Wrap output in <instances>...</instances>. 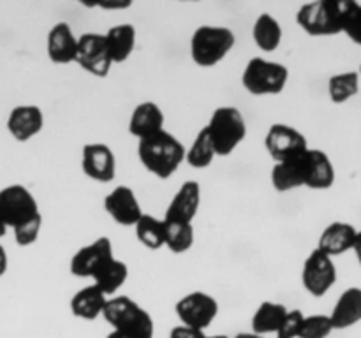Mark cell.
I'll use <instances>...</instances> for the list:
<instances>
[{"label": "cell", "instance_id": "14", "mask_svg": "<svg viewBox=\"0 0 361 338\" xmlns=\"http://www.w3.org/2000/svg\"><path fill=\"white\" fill-rule=\"evenodd\" d=\"M104 210L116 224L126 225V227H129V225L134 227L141 215L145 213L140 199L136 197V192L127 185L115 187L104 197Z\"/></svg>", "mask_w": 361, "mask_h": 338}, {"label": "cell", "instance_id": "25", "mask_svg": "<svg viewBox=\"0 0 361 338\" xmlns=\"http://www.w3.org/2000/svg\"><path fill=\"white\" fill-rule=\"evenodd\" d=\"M129 278V268L123 261L111 257L106 261L101 268L92 277V284L101 289L106 296H113L123 287V284Z\"/></svg>", "mask_w": 361, "mask_h": 338}, {"label": "cell", "instance_id": "3", "mask_svg": "<svg viewBox=\"0 0 361 338\" xmlns=\"http://www.w3.org/2000/svg\"><path fill=\"white\" fill-rule=\"evenodd\" d=\"M235 44L236 35L231 28L203 25L190 37V58L204 69L215 67L231 53Z\"/></svg>", "mask_w": 361, "mask_h": 338}, {"label": "cell", "instance_id": "34", "mask_svg": "<svg viewBox=\"0 0 361 338\" xmlns=\"http://www.w3.org/2000/svg\"><path fill=\"white\" fill-rule=\"evenodd\" d=\"M41 227H42V215H39V217L34 218V220L27 222V224H21L13 229L14 242H16L20 246L32 245V243H35V239L39 238Z\"/></svg>", "mask_w": 361, "mask_h": 338}, {"label": "cell", "instance_id": "23", "mask_svg": "<svg viewBox=\"0 0 361 338\" xmlns=\"http://www.w3.org/2000/svg\"><path fill=\"white\" fill-rule=\"evenodd\" d=\"M108 299L109 298L101 291V289L95 287L94 284H90L87 285V287L80 289V291L73 296V299H71V312L76 317H80V319L94 320L102 315Z\"/></svg>", "mask_w": 361, "mask_h": 338}, {"label": "cell", "instance_id": "8", "mask_svg": "<svg viewBox=\"0 0 361 338\" xmlns=\"http://www.w3.org/2000/svg\"><path fill=\"white\" fill-rule=\"evenodd\" d=\"M180 323L192 330L204 331L215 320L219 313V303L212 294L194 291L183 296L175 306Z\"/></svg>", "mask_w": 361, "mask_h": 338}, {"label": "cell", "instance_id": "41", "mask_svg": "<svg viewBox=\"0 0 361 338\" xmlns=\"http://www.w3.org/2000/svg\"><path fill=\"white\" fill-rule=\"evenodd\" d=\"M233 338H264V337H261V334H256V333H252V331H249V333H238L236 337H233Z\"/></svg>", "mask_w": 361, "mask_h": 338}, {"label": "cell", "instance_id": "16", "mask_svg": "<svg viewBox=\"0 0 361 338\" xmlns=\"http://www.w3.org/2000/svg\"><path fill=\"white\" fill-rule=\"evenodd\" d=\"M7 130L18 143H27L44 127V115L39 106L21 104L11 109L7 116Z\"/></svg>", "mask_w": 361, "mask_h": 338}, {"label": "cell", "instance_id": "21", "mask_svg": "<svg viewBox=\"0 0 361 338\" xmlns=\"http://www.w3.org/2000/svg\"><path fill=\"white\" fill-rule=\"evenodd\" d=\"M309 150V148H307ZM305 150V151H307ZM303 151V154H305ZM303 154L288 161L275 162L271 169V185L277 192H289V190L305 187V164H303Z\"/></svg>", "mask_w": 361, "mask_h": 338}, {"label": "cell", "instance_id": "29", "mask_svg": "<svg viewBox=\"0 0 361 338\" xmlns=\"http://www.w3.org/2000/svg\"><path fill=\"white\" fill-rule=\"evenodd\" d=\"M360 92L358 70L338 73L328 80V95L334 104H344Z\"/></svg>", "mask_w": 361, "mask_h": 338}, {"label": "cell", "instance_id": "39", "mask_svg": "<svg viewBox=\"0 0 361 338\" xmlns=\"http://www.w3.org/2000/svg\"><path fill=\"white\" fill-rule=\"evenodd\" d=\"M7 266H9V259H7V252L4 249V245L0 243V277L7 271Z\"/></svg>", "mask_w": 361, "mask_h": 338}, {"label": "cell", "instance_id": "18", "mask_svg": "<svg viewBox=\"0 0 361 338\" xmlns=\"http://www.w3.org/2000/svg\"><path fill=\"white\" fill-rule=\"evenodd\" d=\"M305 187L312 190H326L335 183V165L326 151L310 148L303 154Z\"/></svg>", "mask_w": 361, "mask_h": 338}, {"label": "cell", "instance_id": "4", "mask_svg": "<svg viewBox=\"0 0 361 338\" xmlns=\"http://www.w3.org/2000/svg\"><path fill=\"white\" fill-rule=\"evenodd\" d=\"M217 157H228L242 144L247 136V123L242 111L235 106H221L204 125Z\"/></svg>", "mask_w": 361, "mask_h": 338}, {"label": "cell", "instance_id": "6", "mask_svg": "<svg viewBox=\"0 0 361 338\" xmlns=\"http://www.w3.org/2000/svg\"><path fill=\"white\" fill-rule=\"evenodd\" d=\"M102 317L106 319V323L111 324L113 330L130 331V333H155L154 319L150 313L129 296L109 298Z\"/></svg>", "mask_w": 361, "mask_h": 338}, {"label": "cell", "instance_id": "9", "mask_svg": "<svg viewBox=\"0 0 361 338\" xmlns=\"http://www.w3.org/2000/svg\"><path fill=\"white\" fill-rule=\"evenodd\" d=\"M337 282V266L334 257L326 256L319 249H314L303 263L302 284L309 294L321 298L326 294Z\"/></svg>", "mask_w": 361, "mask_h": 338}, {"label": "cell", "instance_id": "1", "mask_svg": "<svg viewBox=\"0 0 361 338\" xmlns=\"http://www.w3.org/2000/svg\"><path fill=\"white\" fill-rule=\"evenodd\" d=\"M137 158L150 175L168 180L175 175L180 164L185 162V146L178 137L164 129L137 141Z\"/></svg>", "mask_w": 361, "mask_h": 338}, {"label": "cell", "instance_id": "30", "mask_svg": "<svg viewBox=\"0 0 361 338\" xmlns=\"http://www.w3.org/2000/svg\"><path fill=\"white\" fill-rule=\"evenodd\" d=\"M215 157H217V154H215L214 143H212L207 129L203 127L194 137L192 144L185 148V162L194 169H204L214 162Z\"/></svg>", "mask_w": 361, "mask_h": 338}, {"label": "cell", "instance_id": "22", "mask_svg": "<svg viewBox=\"0 0 361 338\" xmlns=\"http://www.w3.org/2000/svg\"><path fill=\"white\" fill-rule=\"evenodd\" d=\"M330 319L334 330H348L361 323V287H349L338 296Z\"/></svg>", "mask_w": 361, "mask_h": 338}, {"label": "cell", "instance_id": "20", "mask_svg": "<svg viewBox=\"0 0 361 338\" xmlns=\"http://www.w3.org/2000/svg\"><path fill=\"white\" fill-rule=\"evenodd\" d=\"M164 113L159 108V104L152 101H145L134 108L133 115L129 120V132L136 137L137 141L145 139L148 136L164 130Z\"/></svg>", "mask_w": 361, "mask_h": 338}, {"label": "cell", "instance_id": "15", "mask_svg": "<svg viewBox=\"0 0 361 338\" xmlns=\"http://www.w3.org/2000/svg\"><path fill=\"white\" fill-rule=\"evenodd\" d=\"M201 206V187L194 180H187L182 183L176 194L173 196L171 203L168 204L164 213L166 222H183L192 224Z\"/></svg>", "mask_w": 361, "mask_h": 338}, {"label": "cell", "instance_id": "17", "mask_svg": "<svg viewBox=\"0 0 361 338\" xmlns=\"http://www.w3.org/2000/svg\"><path fill=\"white\" fill-rule=\"evenodd\" d=\"M46 53H48V58L59 65L76 62L78 37L69 23L60 21L49 28L48 37H46Z\"/></svg>", "mask_w": 361, "mask_h": 338}, {"label": "cell", "instance_id": "24", "mask_svg": "<svg viewBox=\"0 0 361 338\" xmlns=\"http://www.w3.org/2000/svg\"><path fill=\"white\" fill-rule=\"evenodd\" d=\"M106 44H108L109 56L115 63H122L133 55L136 48V28L130 23H118L113 25L104 34Z\"/></svg>", "mask_w": 361, "mask_h": 338}, {"label": "cell", "instance_id": "42", "mask_svg": "<svg viewBox=\"0 0 361 338\" xmlns=\"http://www.w3.org/2000/svg\"><path fill=\"white\" fill-rule=\"evenodd\" d=\"M7 229H9V227H7V225H6V222H4L2 218H0V239H2L4 236L7 234Z\"/></svg>", "mask_w": 361, "mask_h": 338}, {"label": "cell", "instance_id": "35", "mask_svg": "<svg viewBox=\"0 0 361 338\" xmlns=\"http://www.w3.org/2000/svg\"><path fill=\"white\" fill-rule=\"evenodd\" d=\"M303 312L302 310H288V313L282 319L281 326L277 330V338H298L300 327L303 323Z\"/></svg>", "mask_w": 361, "mask_h": 338}, {"label": "cell", "instance_id": "36", "mask_svg": "<svg viewBox=\"0 0 361 338\" xmlns=\"http://www.w3.org/2000/svg\"><path fill=\"white\" fill-rule=\"evenodd\" d=\"M169 338H207L204 331L192 330V327H187L183 324L173 327L171 333H169Z\"/></svg>", "mask_w": 361, "mask_h": 338}, {"label": "cell", "instance_id": "2", "mask_svg": "<svg viewBox=\"0 0 361 338\" xmlns=\"http://www.w3.org/2000/svg\"><path fill=\"white\" fill-rule=\"evenodd\" d=\"M351 0H314L296 13V23L312 37L342 34Z\"/></svg>", "mask_w": 361, "mask_h": 338}, {"label": "cell", "instance_id": "10", "mask_svg": "<svg viewBox=\"0 0 361 338\" xmlns=\"http://www.w3.org/2000/svg\"><path fill=\"white\" fill-rule=\"evenodd\" d=\"M76 63L95 77L108 76L113 67V60L109 56L104 34L87 32L78 37Z\"/></svg>", "mask_w": 361, "mask_h": 338}, {"label": "cell", "instance_id": "33", "mask_svg": "<svg viewBox=\"0 0 361 338\" xmlns=\"http://www.w3.org/2000/svg\"><path fill=\"white\" fill-rule=\"evenodd\" d=\"M342 34L348 35L355 44L361 46V4L351 0V6H349L348 16L344 21V30Z\"/></svg>", "mask_w": 361, "mask_h": 338}, {"label": "cell", "instance_id": "19", "mask_svg": "<svg viewBox=\"0 0 361 338\" xmlns=\"http://www.w3.org/2000/svg\"><path fill=\"white\" fill-rule=\"evenodd\" d=\"M356 236H358V229L353 224H349V222H331L321 232L316 249H319L321 252H324L330 257L342 256V254L353 250Z\"/></svg>", "mask_w": 361, "mask_h": 338}, {"label": "cell", "instance_id": "11", "mask_svg": "<svg viewBox=\"0 0 361 338\" xmlns=\"http://www.w3.org/2000/svg\"><path fill=\"white\" fill-rule=\"evenodd\" d=\"M264 146L275 162H282L303 154L309 148V143L296 127L288 123H274L264 136Z\"/></svg>", "mask_w": 361, "mask_h": 338}, {"label": "cell", "instance_id": "31", "mask_svg": "<svg viewBox=\"0 0 361 338\" xmlns=\"http://www.w3.org/2000/svg\"><path fill=\"white\" fill-rule=\"evenodd\" d=\"M166 239L164 246H168L173 254H185L194 245V227L192 224L183 222H166Z\"/></svg>", "mask_w": 361, "mask_h": 338}, {"label": "cell", "instance_id": "27", "mask_svg": "<svg viewBox=\"0 0 361 338\" xmlns=\"http://www.w3.org/2000/svg\"><path fill=\"white\" fill-rule=\"evenodd\" d=\"M286 313H288V308L284 305H281V303H261L252 315V333L261 334V337L277 333Z\"/></svg>", "mask_w": 361, "mask_h": 338}, {"label": "cell", "instance_id": "32", "mask_svg": "<svg viewBox=\"0 0 361 338\" xmlns=\"http://www.w3.org/2000/svg\"><path fill=\"white\" fill-rule=\"evenodd\" d=\"M334 331L335 330L334 324H331L330 315L316 313V315L303 317L298 338H328Z\"/></svg>", "mask_w": 361, "mask_h": 338}, {"label": "cell", "instance_id": "44", "mask_svg": "<svg viewBox=\"0 0 361 338\" xmlns=\"http://www.w3.org/2000/svg\"><path fill=\"white\" fill-rule=\"evenodd\" d=\"M358 74H360V77H361V63H360V70H358Z\"/></svg>", "mask_w": 361, "mask_h": 338}, {"label": "cell", "instance_id": "38", "mask_svg": "<svg viewBox=\"0 0 361 338\" xmlns=\"http://www.w3.org/2000/svg\"><path fill=\"white\" fill-rule=\"evenodd\" d=\"M106 338H154L150 333H130V331H118L113 330Z\"/></svg>", "mask_w": 361, "mask_h": 338}, {"label": "cell", "instance_id": "5", "mask_svg": "<svg viewBox=\"0 0 361 338\" xmlns=\"http://www.w3.org/2000/svg\"><path fill=\"white\" fill-rule=\"evenodd\" d=\"M288 81L289 70L284 63L261 58V56L249 60L242 74L243 88L257 97L281 94Z\"/></svg>", "mask_w": 361, "mask_h": 338}, {"label": "cell", "instance_id": "13", "mask_svg": "<svg viewBox=\"0 0 361 338\" xmlns=\"http://www.w3.org/2000/svg\"><path fill=\"white\" fill-rule=\"evenodd\" d=\"M81 169L94 182L109 183L116 176V157L104 143H88L81 151Z\"/></svg>", "mask_w": 361, "mask_h": 338}, {"label": "cell", "instance_id": "7", "mask_svg": "<svg viewBox=\"0 0 361 338\" xmlns=\"http://www.w3.org/2000/svg\"><path fill=\"white\" fill-rule=\"evenodd\" d=\"M41 215L34 194L20 183H13L0 189V218L7 227L14 229L34 220Z\"/></svg>", "mask_w": 361, "mask_h": 338}, {"label": "cell", "instance_id": "12", "mask_svg": "<svg viewBox=\"0 0 361 338\" xmlns=\"http://www.w3.org/2000/svg\"><path fill=\"white\" fill-rule=\"evenodd\" d=\"M115 257L113 254V243L108 236L94 239L88 245L81 246L73 256L69 270L78 278H92L95 271L102 266L108 259Z\"/></svg>", "mask_w": 361, "mask_h": 338}, {"label": "cell", "instance_id": "40", "mask_svg": "<svg viewBox=\"0 0 361 338\" xmlns=\"http://www.w3.org/2000/svg\"><path fill=\"white\" fill-rule=\"evenodd\" d=\"M353 252L356 254V259H358L360 266H361V231H358V236H356L355 246H353Z\"/></svg>", "mask_w": 361, "mask_h": 338}, {"label": "cell", "instance_id": "43", "mask_svg": "<svg viewBox=\"0 0 361 338\" xmlns=\"http://www.w3.org/2000/svg\"><path fill=\"white\" fill-rule=\"evenodd\" d=\"M207 338H229V337H226V334H214V337H207Z\"/></svg>", "mask_w": 361, "mask_h": 338}, {"label": "cell", "instance_id": "26", "mask_svg": "<svg viewBox=\"0 0 361 338\" xmlns=\"http://www.w3.org/2000/svg\"><path fill=\"white\" fill-rule=\"evenodd\" d=\"M282 27L270 13H263L257 16L252 27V39L257 48L264 53L277 51L282 42Z\"/></svg>", "mask_w": 361, "mask_h": 338}, {"label": "cell", "instance_id": "37", "mask_svg": "<svg viewBox=\"0 0 361 338\" xmlns=\"http://www.w3.org/2000/svg\"><path fill=\"white\" fill-rule=\"evenodd\" d=\"M88 7H97V9H104V11H123L127 9V7L133 6V2L130 0H113V2H106V0H102V2H94V4H87Z\"/></svg>", "mask_w": 361, "mask_h": 338}, {"label": "cell", "instance_id": "28", "mask_svg": "<svg viewBox=\"0 0 361 338\" xmlns=\"http://www.w3.org/2000/svg\"><path fill=\"white\" fill-rule=\"evenodd\" d=\"M136 238L143 246L150 250H159L164 246L166 239V224L164 218L152 217V215L143 213L140 220L134 225Z\"/></svg>", "mask_w": 361, "mask_h": 338}]
</instances>
